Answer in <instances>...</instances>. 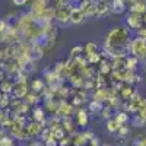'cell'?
<instances>
[{
  "label": "cell",
  "instance_id": "obj_1",
  "mask_svg": "<svg viewBox=\"0 0 146 146\" xmlns=\"http://www.w3.org/2000/svg\"><path fill=\"white\" fill-rule=\"evenodd\" d=\"M133 40V34L126 25L111 28L105 35V50H117L124 48L129 50V44Z\"/></svg>",
  "mask_w": 146,
  "mask_h": 146
},
{
  "label": "cell",
  "instance_id": "obj_2",
  "mask_svg": "<svg viewBox=\"0 0 146 146\" xmlns=\"http://www.w3.org/2000/svg\"><path fill=\"white\" fill-rule=\"evenodd\" d=\"M129 54L136 57L139 62L145 60L146 62V40L140 36H133V40L129 44Z\"/></svg>",
  "mask_w": 146,
  "mask_h": 146
},
{
  "label": "cell",
  "instance_id": "obj_3",
  "mask_svg": "<svg viewBox=\"0 0 146 146\" xmlns=\"http://www.w3.org/2000/svg\"><path fill=\"white\" fill-rule=\"evenodd\" d=\"M124 25H126L130 31H136V32H137L139 29L143 28V16L129 12L127 16H126V23H124Z\"/></svg>",
  "mask_w": 146,
  "mask_h": 146
},
{
  "label": "cell",
  "instance_id": "obj_4",
  "mask_svg": "<svg viewBox=\"0 0 146 146\" xmlns=\"http://www.w3.org/2000/svg\"><path fill=\"white\" fill-rule=\"evenodd\" d=\"M70 5V3H69ZM64 6V7H60V9H56V13H54V21L58 23V25H67L70 23V9L72 6Z\"/></svg>",
  "mask_w": 146,
  "mask_h": 146
},
{
  "label": "cell",
  "instance_id": "obj_5",
  "mask_svg": "<svg viewBox=\"0 0 146 146\" xmlns=\"http://www.w3.org/2000/svg\"><path fill=\"white\" fill-rule=\"evenodd\" d=\"M78 6L82 9V12L85 13L86 19L88 18H95V15H96V2H94V0H83V2H80Z\"/></svg>",
  "mask_w": 146,
  "mask_h": 146
},
{
  "label": "cell",
  "instance_id": "obj_6",
  "mask_svg": "<svg viewBox=\"0 0 146 146\" xmlns=\"http://www.w3.org/2000/svg\"><path fill=\"white\" fill-rule=\"evenodd\" d=\"M86 21V16L79 6H72L70 9V23L72 25H80Z\"/></svg>",
  "mask_w": 146,
  "mask_h": 146
},
{
  "label": "cell",
  "instance_id": "obj_7",
  "mask_svg": "<svg viewBox=\"0 0 146 146\" xmlns=\"http://www.w3.org/2000/svg\"><path fill=\"white\" fill-rule=\"evenodd\" d=\"M110 13H111V2H105V0L96 2V15H95V18L104 19Z\"/></svg>",
  "mask_w": 146,
  "mask_h": 146
},
{
  "label": "cell",
  "instance_id": "obj_8",
  "mask_svg": "<svg viewBox=\"0 0 146 146\" xmlns=\"http://www.w3.org/2000/svg\"><path fill=\"white\" fill-rule=\"evenodd\" d=\"M89 123V113H88V110H85V108H79L78 111L75 113V124L85 129L88 126Z\"/></svg>",
  "mask_w": 146,
  "mask_h": 146
},
{
  "label": "cell",
  "instance_id": "obj_9",
  "mask_svg": "<svg viewBox=\"0 0 146 146\" xmlns=\"http://www.w3.org/2000/svg\"><path fill=\"white\" fill-rule=\"evenodd\" d=\"M29 88L25 80H18L15 85H13V89H12V92H13L15 96H18V98H27V95L29 94L28 92Z\"/></svg>",
  "mask_w": 146,
  "mask_h": 146
},
{
  "label": "cell",
  "instance_id": "obj_10",
  "mask_svg": "<svg viewBox=\"0 0 146 146\" xmlns=\"http://www.w3.org/2000/svg\"><path fill=\"white\" fill-rule=\"evenodd\" d=\"M127 5H131V6H129V12H131V13L142 15V16L146 13V2L135 0V2H129Z\"/></svg>",
  "mask_w": 146,
  "mask_h": 146
},
{
  "label": "cell",
  "instance_id": "obj_11",
  "mask_svg": "<svg viewBox=\"0 0 146 146\" xmlns=\"http://www.w3.org/2000/svg\"><path fill=\"white\" fill-rule=\"evenodd\" d=\"M29 89H31V92H32V94H36V95H40V94L45 92L47 86H45V83H44V80H42V79L36 78V79H32V80H31Z\"/></svg>",
  "mask_w": 146,
  "mask_h": 146
},
{
  "label": "cell",
  "instance_id": "obj_12",
  "mask_svg": "<svg viewBox=\"0 0 146 146\" xmlns=\"http://www.w3.org/2000/svg\"><path fill=\"white\" fill-rule=\"evenodd\" d=\"M127 9V2H123V0H113L111 2V13L114 15H123Z\"/></svg>",
  "mask_w": 146,
  "mask_h": 146
},
{
  "label": "cell",
  "instance_id": "obj_13",
  "mask_svg": "<svg viewBox=\"0 0 146 146\" xmlns=\"http://www.w3.org/2000/svg\"><path fill=\"white\" fill-rule=\"evenodd\" d=\"M32 118H34L35 123L44 124V121H45V108L41 107V105L34 107V110H32Z\"/></svg>",
  "mask_w": 146,
  "mask_h": 146
},
{
  "label": "cell",
  "instance_id": "obj_14",
  "mask_svg": "<svg viewBox=\"0 0 146 146\" xmlns=\"http://www.w3.org/2000/svg\"><path fill=\"white\" fill-rule=\"evenodd\" d=\"M139 60L136 58V57H133V56H130V54H127L126 56V58H124V64H126V69L129 70V72H136L137 69H139Z\"/></svg>",
  "mask_w": 146,
  "mask_h": 146
},
{
  "label": "cell",
  "instance_id": "obj_15",
  "mask_svg": "<svg viewBox=\"0 0 146 146\" xmlns=\"http://www.w3.org/2000/svg\"><path fill=\"white\" fill-rule=\"evenodd\" d=\"M83 54H85V57L98 54V45L92 41H88L86 44H83Z\"/></svg>",
  "mask_w": 146,
  "mask_h": 146
},
{
  "label": "cell",
  "instance_id": "obj_16",
  "mask_svg": "<svg viewBox=\"0 0 146 146\" xmlns=\"http://www.w3.org/2000/svg\"><path fill=\"white\" fill-rule=\"evenodd\" d=\"M102 108H104L102 102L92 100V101H89V104H88V113H91V114H101Z\"/></svg>",
  "mask_w": 146,
  "mask_h": 146
},
{
  "label": "cell",
  "instance_id": "obj_17",
  "mask_svg": "<svg viewBox=\"0 0 146 146\" xmlns=\"http://www.w3.org/2000/svg\"><path fill=\"white\" fill-rule=\"evenodd\" d=\"M114 120L120 126H126L129 121H130V115L126 113V111H117L115 115H114Z\"/></svg>",
  "mask_w": 146,
  "mask_h": 146
},
{
  "label": "cell",
  "instance_id": "obj_18",
  "mask_svg": "<svg viewBox=\"0 0 146 146\" xmlns=\"http://www.w3.org/2000/svg\"><path fill=\"white\" fill-rule=\"evenodd\" d=\"M120 127H121V126L117 123V121H115L114 118H110V120H107V121H105V129H107V131H108V133H117Z\"/></svg>",
  "mask_w": 146,
  "mask_h": 146
},
{
  "label": "cell",
  "instance_id": "obj_19",
  "mask_svg": "<svg viewBox=\"0 0 146 146\" xmlns=\"http://www.w3.org/2000/svg\"><path fill=\"white\" fill-rule=\"evenodd\" d=\"M86 101V94L83 91H76L75 96H73V105H80Z\"/></svg>",
  "mask_w": 146,
  "mask_h": 146
},
{
  "label": "cell",
  "instance_id": "obj_20",
  "mask_svg": "<svg viewBox=\"0 0 146 146\" xmlns=\"http://www.w3.org/2000/svg\"><path fill=\"white\" fill-rule=\"evenodd\" d=\"M83 54V45L79 44V45H75V47H72V50H70V57L72 58H78Z\"/></svg>",
  "mask_w": 146,
  "mask_h": 146
},
{
  "label": "cell",
  "instance_id": "obj_21",
  "mask_svg": "<svg viewBox=\"0 0 146 146\" xmlns=\"http://www.w3.org/2000/svg\"><path fill=\"white\" fill-rule=\"evenodd\" d=\"M0 146H16V142L15 139L12 136H3L2 139H0Z\"/></svg>",
  "mask_w": 146,
  "mask_h": 146
},
{
  "label": "cell",
  "instance_id": "obj_22",
  "mask_svg": "<svg viewBox=\"0 0 146 146\" xmlns=\"http://www.w3.org/2000/svg\"><path fill=\"white\" fill-rule=\"evenodd\" d=\"M131 121H133V126H136V127H143V126H146V120L142 118L139 114H137L136 117H133Z\"/></svg>",
  "mask_w": 146,
  "mask_h": 146
},
{
  "label": "cell",
  "instance_id": "obj_23",
  "mask_svg": "<svg viewBox=\"0 0 146 146\" xmlns=\"http://www.w3.org/2000/svg\"><path fill=\"white\" fill-rule=\"evenodd\" d=\"M129 133H130V127L126 124V126H121V127L118 129L117 135H118V137H127Z\"/></svg>",
  "mask_w": 146,
  "mask_h": 146
},
{
  "label": "cell",
  "instance_id": "obj_24",
  "mask_svg": "<svg viewBox=\"0 0 146 146\" xmlns=\"http://www.w3.org/2000/svg\"><path fill=\"white\" fill-rule=\"evenodd\" d=\"M28 104H35V107L36 105H38V95H36V94H28L27 95V105Z\"/></svg>",
  "mask_w": 146,
  "mask_h": 146
},
{
  "label": "cell",
  "instance_id": "obj_25",
  "mask_svg": "<svg viewBox=\"0 0 146 146\" xmlns=\"http://www.w3.org/2000/svg\"><path fill=\"white\" fill-rule=\"evenodd\" d=\"M7 28H9V25H7L6 19H0V34H5Z\"/></svg>",
  "mask_w": 146,
  "mask_h": 146
},
{
  "label": "cell",
  "instance_id": "obj_26",
  "mask_svg": "<svg viewBox=\"0 0 146 146\" xmlns=\"http://www.w3.org/2000/svg\"><path fill=\"white\" fill-rule=\"evenodd\" d=\"M136 34H137V36H140V38H145L146 40V25H143V28L139 29Z\"/></svg>",
  "mask_w": 146,
  "mask_h": 146
},
{
  "label": "cell",
  "instance_id": "obj_27",
  "mask_svg": "<svg viewBox=\"0 0 146 146\" xmlns=\"http://www.w3.org/2000/svg\"><path fill=\"white\" fill-rule=\"evenodd\" d=\"M12 5H15V6H23V5H28V2H27V0H13Z\"/></svg>",
  "mask_w": 146,
  "mask_h": 146
},
{
  "label": "cell",
  "instance_id": "obj_28",
  "mask_svg": "<svg viewBox=\"0 0 146 146\" xmlns=\"http://www.w3.org/2000/svg\"><path fill=\"white\" fill-rule=\"evenodd\" d=\"M28 146H45V145H44V142H41V140H32Z\"/></svg>",
  "mask_w": 146,
  "mask_h": 146
},
{
  "label": "cell",
  "instance_id": "obj_29",
  "mask_svg": "<svg viewBox=\"0 0 146 146\" xmlns=\"http://www.w3.org/2000/svg\"><path fill=\"white\" fill-rule=\"evenodd\" d=\"M143 25H146V13L143 15Z\"/></svg>",
  "mask_w": 146,
  "mask_h": 146
},
{
  "label": "cell",
  "instance_id": "obj_30",
  "mask_svg": "<svg viewBox=\"0 0 146 146\" xmlns=\"http://www.w3.org/2000/svg\"><path fill=\"white\" fill-rule=\"evenodd\" d=\"M3 136H5V135H3V131H2V130H0V139H2Z\"/></svg>",
  "mask_w": 146,
  "mask_h": 146
},
{
  "label": "cell",
  "instance_id": "obj_31",
  "mask_svg": "<svg viewBox=\"0 0 146 146\" xmlns=\"http://www.w3.org/2000/svg\"><path fill=\"white\" fill-rule=\"evenodd\" d=\"M145 72H146V62H145Z\"/></svg>",
  "mask_w": 146,
  "mask_h": 146
},
{
  "label": "cell",
  "instance_id": "obj_32",
  "mask_svg": "<svg viewBox=\"0 0 146 146\" xmlns=\"http://www.w3.org/2000/svg\"><path fill=\"white\" fill-rule=\"evenodd\" d=\"M102 146H111V145H102Z\"/></svg>",
  "mask_w": 146,
  "mask_h": 146
}]
</instances>
